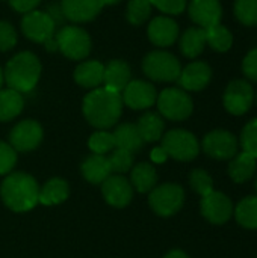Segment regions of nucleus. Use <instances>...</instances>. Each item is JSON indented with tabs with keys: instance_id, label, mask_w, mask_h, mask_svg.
<instances>
[{
	"instance_id": "obj_1",
	"label": "nucleus",
	"mask_w": 257,
	"mask_h": 258,
	"mask_svg": "<svg viewBox=\"0 0 257 258\" xmlns=\"http://www.w3.org/2000/svg\"><path fill=\"white\" fill-rule=\"evenodd\" d=\"M85 119L98 130H106L115 125L123 112V98L120 92L105 86L95 88L86 94L82 103Z\"/></svg>"
},
{
	"instance_id": "obj_2",
	"label": "nucleus",
	"mask_w": 257,
	"mask_h": 258,
	"mask_svg": "<svg viewBox=\"0 0 257 258\" xmlns=\"http://www.w3.org/2000/svg\"><path fill=\"white\" fill-rule=\"evenodd\" d=\"M41 71L42 65L38 56L29 50H24L14 54L6 62L3 68V80L8 88L20 94H27L38 85Z\"/></svg>"
},
{
	"instance_id": "obj_3",
	"label": "nucleus",
	"mask_w": 257,
	"mask_h": 258,
	"mask_svg": "<svg viewBox=\"0 0 257 258\" xmlns=\"http://www.w3.org/2000/svg\"><path fill=\"white\" fill-rule=\"evenodd\" d=\"M0 195L8 209L23 213L32 210L38 204L39 187L32 175L14 172L3 180Z\"/></svg>"
},
{
	"instance_id": "obj_4",
	"label": "nucleus",
	"mask_w": 257,
	"mask_h": 258,
	"mask_svg": "<svg viewBox=\"0 0 257 258\" xmlns=\"http://www.w3.org/2000/svg\"><path fill=\"white\" fill-rule=\"evenodd\" d=\"M58 51L70 60H85L91 50L92 41L89 33L77 24H64L55 33Z\"/></svg>"
},
{
	"instance_id": "obj_5",
	"label": "nucleus",
	"mask_w": 257,
	"mask_h": 258,
	"mask_svg": "<svg viewBox=\"0 0 257 258\" xmlns=\"http://www.w3.org/2000/svg\"><path fill=\"white\" fill-rule=\"evenodd\" d=\"M180 71V60L167 50H153L142 59V73L153 82H177Z\"/></svg>"
},
{
	"instance_id": "obj_6",
	"label": "nucleus",
	"mask_w": 257,
	"mask_h": 258,
	"mask_svg": "<svg viewBox=\"0 0 257 258\" xmlns=\"http://www.w3.org/2000/svg\"><path fill=\"white\" fill-rule=\"evenodd\" d=\"M159 115L171 121H185L194 110L191 95L182 88H167L156 100Z\"/></svg>"
},
{
	"instance_id": "obj_7",
	"label": "nucleus",
	"mask_w": 257,
	"mask_h": 258,
	"mask_svg": "<svg viewBox=\"0 0 257 258\" xmlns=\"http://www.w3.org/2000/svg\"><path fill=\"white\" fill-rule=\"evenodd\" d=\"M168 157H173L179 162H189L194 160L200 153V144L197 138L182 128H174L167 132L162 136V145H161Z\"/></svg>"
},
{
	"instance_id": "obj_8",
	"label": "nucleus",
	"mask_w": 257,
	"mask_h": 258,
	"mask_svg": "<svg viewBox=\"0 0 257 258\" xmlns=\"http://www.w3.org/2000/svg\"><path fill=\"white\" fill-rule=\"evenodd\" d=\"M20 27H21L23 35L29 41L42 44V45L48 42L50 39H53L58 30L55 20L45 11H38V9L23 14Z\"/></svg>"
},
{
	"instance_id": "obj_9",
	"label": "nucleus",
	"mask_w": 257,
	"mask_h": 258,
	"mask_svg": "<svg viewBox=\"0 0 257 258\" xmlns=\"http://www.w3.org/2000/svg\"><path fill=\"white\" fill-rule=\"evenodd\" d=\"M185 203V192L176 183H165L150 192L148 204L151 210L164 218L176 215Z\"/></svg>"
},
{
	"instance_id": "obj_10",
	"label": "nucleus",
	"mask_w": 257,
	"mask_h": 258,
	"mask_svg": "<svg viewBox=\"0 0 257 258\" xmlns=\"http://www.w3.org/2000/svg\"><path fill=\"white\" fill-rule=\"evenodd\" d=\"M253 101H254L253 86L242 79L230 82L223 95V103L226 110L236 116L247 113L253 106Z\"/></svg>"
},
{
	"instance_id": "obj_11",
	"label": "nucleus",
	"mask_w": 257,
	"mask_h": 258,
	"mask_svg": "<svg viewBox=\"0 0 257 258\" xmlns=\"http://www.w3.org/2000/svg\"><path fill=\"white\" fill-rule=\"evenodd\" d=\"M203 151L215 160H230L238 154V139L227 130H212L203 139Z\"/></svg>"
},
{
	"instance_id": "obj_12",
	"label": "nucleus",
	"mask_w": 257,
	"mask_h": 258,
	"mask_svg": "<svg viewBox=\"0 0 257 258\" xmlns=\"http://www.w3.org/2000/svg\"><path fill=\"white\" fill-rule=\"evenodd\" d=\"M123 104L133 110H145L156 104L158 91L153 83L147 80H130L121 92Z\"/></svg>"
},
{
	"instance_id": "obj_13",
	"label": "nucleus",
	"mask_w": 257,
	"mask_h": 258,
	"mask_svg": "<svg viewBox=\"0 0 257 258\" xmlns=\"http://www.w3.org/2000/svg\"><path fill=\"white\" fill-rule=\"evenodd\" d=\"M44 132L38 121L24 119L18 122L9 133V145L15 151H32L42 141Z\"/></svg>"
},
{
	"instance_id": "obj_14",
	"label": "nucleus",
	"mask_w": 257,
	"mask_h": 258,
	"mask_svg": "<svg viewBox=\"0 0 257 258\" xmlns=\"http://www.w3.org/2000/svg\"><path fill=\"white\" fill-rule=\"evenodd\" d=\"M200 210H201V215L211 224L223 225L232 218L233 204L227 195L217 192V190H212L211 194L201 197Z\"/></svg>"
},
{
	"instance_id": "obj_15",
	"label": "nucleus",
	"mask_w": 257,
	"mask_h": 258,
	"mask_svg": "<svg viewBox=\"0 0 257 258\" xmlns=\"http://www.w3.org/2000/svg\"><path fill=\"white\" fill-rule=\"evenodd\" d=\"M180 35L179 24L168 15H159L148 23L147 36L156 47L165 48L173 45Z\"/></svg>"
},
{
	"instance_id": "obj_16",
	"label": "nucleus",
	"mask_w": 257,
	"mask_h": 258,
	"mask_svg": "<svg viewBox=\"0 0 257 258\" xmlns=\"http://www.w3.org/2000/svg\"><path fill=\"white\" fill-rule=\"evenodd\" d=\"M188 14L197 27L208 29L221 23L223 6L220 0H191L188 5Z\"/></svg>"
},
{
	"instance_id": "obj_17",
	"label": "nucleus",
	"mask_w": 257,
	"mask_h": 258,
	"mask_svg": "<svg viewBox=\"0 0 257 258\" xmlns=\"http://www.w3.org/2000/svg\"><path fill=\"white\" fill-rule=\"evenodd\" d=\"M59 3L65 20L71 23L92 21L105 8L103 0H61Z\"/></svg>"
},
{
	"instance_id": "obj_18",
	"label": "nucleus",
	"mask_w": 257,
	"mask_h": 258,
	"mask_svg": "<svg viewBox=\"0 0 257 258\" xmlns=\"http://www.w3.org/2000/svg\"><path fill=\"white\" fill-rule=\"evenodd\" d=\"M211 79H212V68L209 67V63L203 60H195L188 63L185 68H182L177 82L183 91L197 92L204 89L211 83Z\"/></svg>"
},
{
	"instance_id": "obj_19",
	"label": "nucleus",
	"mask_w": 257,
	"mask_h": 258,
	"mask_svg": "<svg viewBox=\"0 0 257 258\" xmlns=\"http://www.w3.org/2000/svg\"><path fill=\"white\" fill-rule=\"evenodd\" d=\"M101 192L106 203L117 209L126 207L133 198V187L123 175H109L101 183Z\"/></svg>"
},
{
	"instance_id": "obj_20",
	"label": "nucleus",
	"mask_w": 257,
	"mask_h": 258,
	"mask_svg": "<svg viewBox=\"0 0 257 258\" xmlns=\"http://www.w3.org/2000/svg\"><path fill=\"white\" fill-rule=\"evenodd\" d=\"M130 80H132V70L126 60L112 59L105 65V74H103L105 88L121 94Z\"/></svg>"
},
{
	"instance_id": "obj_21",
	"label": "nucleus",
	"mask_w": 257,
	"mask_h": 258,
	"mask_svg": "<svg viewBox=\"0 0 257 258\" xmlns=\"http://www.w3.org/2000/svg\"><path fill=\"white\" fill-rule=\"evenodd\" d=\"M105 63L98 60H82L74 70V82L85 89H95L103 86Z\"/></svg>"
},
{
	"instance_id": "obj_22",
	"label": "nucleus",
	"mask_w": 257,
	"mask_h": 258,
	"mask_svg": "<svg viewBox=\"0 0 257 258\" xmlns=\"http://www.w3.org/2000/svg\"><path fill=\"white\" fill-rule=\"evenodd\" d=\"M80 171H82L83 178L92 184L103 183L112 172L108 157L98 156V154H92V156L86 157L80 166Z\"/></svg>"
},
{
	"instance_id": "obj_23",
	"label": "nucleus",
	"mask_w": 257,
	"mask_h": 258,
	"mask_svg": "<svg viewBox=\"0 0 257 258\" xmlns=\"http://www.w3.org/2000/svg\"><path fill=\"white\" fill-rule=\"evenodd\" d=\"M180 51L188 59L198 57L206 47V30L201 27H189L183 32L179 41Z\"/></svg>"
},
{
	"instance_id": "obj_24",
	"label": "nucleus",
	"mask_w": 257,
	"mask_h": 258,
	"mask_svg": "<svg viewBox=\"0 0 257 258\" xmlns=\"http://www.w3.org/2000/svg\"><path fill=\"white\" fill-rule=\"evenodd\" d=\"M256 168L257 159H254L251 154L242 151V153H238L235 157L230 159L229 175L235 183H245L254 175Z\"/></svg>"
},
{
	"instance_id": "obj_25",
	"label": "nucleus",
	"mask_w": 257,
	"mask_h": 258,
	"mask_svg": "<svg viewBox=\"0 0 257 258\" xmlns=\"http://www.w3.org/2000/svg\"><path fill=\"white\" fill-rule=\"evenodd\" d=\"M114 136V142H115V148H123L127 150L129 153H136L142 148L144 141L136 128V124H130V122H124L121 125H118L115 128V132L112 133Z\"/></svg>"
},
{
	"instance_id": "obj_26",
	"label": "nucleus",
	"mask_w": 257,
	"mask_h": 258,
	"mask_svg": "<svg viewBox=\"0 0 257 258\" xmlns=\"http://www.w3.org/2000/svg\"><path fill=\"white\" fill-rule=\"evenodd\" d=\"M136 128L144 142H156V141L162 139V136H164L165 122L159 113L147 112L138 119Z\"/></svg>"
},
{
	"instance_id": "obj_27",
	"label": "nucleus",
	"mask_w": 257,
	"mask_h": 258,
	"mask_svg": "<svg viewBox=\"0 0 257 258\" xmlns=\"http://www.w3.org/2000/svg\"><path fill=\"white\" fill-rule=\"evenodd\" d=\"M68 183L62 178H52L39 189L38 203H41L42 206H56L64 203L68 198Z\"/></svg>"
},
{
	"instance_id": "obj_28",
	"label": "nucleus",
	"mask_w": 257,
	"mask_h": 258,
	"mask_svg": "<svg viewBox=\"0 0 257 258\" xmlns=\"http://www.w3.org/2000/svg\"><path fill=\"white\" fill-rule=\"evenodd\" d=\"M24 107V98L23 94L6 88H0V122L11 121L17 118Z\"/></svg>"
},
{
	"instance_id": "obj_29",
	"label": "nucleus",
	"mask_w": 257,
	"mask_h": 258,
	"mask_svg": "<svg viewBox=\"0 0 257 258\" xmlns=\"http://www.w3.org/2000/svg\"><path fill=\"white\" fill-rule=\"evenodd\" d=\"M130 184L141 194L151 192L156 187L158 183V174L153 165L150 163H138L135 168H132L130 172Z\"/></svg>"
},
{
	"instance_id": "obj_30",
	"label": "nucleus",
	"mask_w": 257,
	"mask_h": 258,
	"mask_svg": "<svg viewBox=\"0 0 257 258\" xmlns=\"http://www.w3.org/2000/svg\"><path fill=\"white\" fill-rule=\"evenodd\" d=\"M204 30H206V44H209L212 50H215L218 53H224L232 48L233 35L226 26L215 24Z\"/></svg>"
},
{
	"instance_id": "obj_31",
	"label": "nucleus",
	"mask_w": 257,
	"mask_h": 258,
	"mask_svg": "<svg viewBox=\"0 0 257 258\" xmlns=\"http://www.w3.org/2000/svg\"><path fill=\"white\" fill-rule=\"evenodd\" d=\"M236 221L248 230H257V195L247 197L235 209Z\"/></svg>"
},
{
	"instance_id": "obj_32",
	"label": "nucleus",
	"mask_w": 257,
	"mask_h": 258,
	"mask_svg": "<svg viewBox=\"0 0 257 258\" xmlns=\"http://www.w3.org/2000/svg\"><path fill=\"white\" fill-rule=\"evenodd\" d=\"M153 6L150 0H129L126 8V18L132 26H142L151 17Z\"/></svg>"
},
{
	"instance_id": "obj_33",
	"label": "nucleus",
	"mask_w": 257,
	"mask_h": 258,
	"mask_svg": "<svg viewBox=\"0 0 257 258\" xmlns=\"http://www.w3.org/2000/svg\"><path fill=\"white\" fill-rule=\"evenodd\" d=\"M88 147L94 154L105 156L115 148L114 136H112V133H109L106 130H98L91 135V138L88 141Z\"/></svg>"
},
{
	"instance_id": "obj_34",
	"label": "nucleus",
	"mask_w": 257,
	"mask_h": 258,
	"mask_svg": "<svg viewBox=\"0 0 257 258\" xmlns=\"http://www.w3.org/2000/svg\"><path fill=\"white\" fill-rule=\"evenodd\" d=\"M235 17L244 26H257V0H235Z\"/></svg>"
},
{
	"instance_id": "obj_35",
	"label": "nucleus",
	"mask_w": 257,
	"mask_h": 258,
	"mask_svg": "<svg viewBox=\"0 0 257 258\" xmlns=\"http://www.w3.org/2000/svg\"><path fill=\"white\" fill-rule=\"evenodd\" d=\"M109 160V166L112 172H127L132 169V163H133V157L132 153H129L127 150L123 148H114L111 153V157H108Z\"/></svg>"
},
{
	"instance_id": "obj_36",
	"label": "nucleus",
	"mask_w": 257,
	"mask_h": 258,
	"mask_svg": "<svg viewBox=\"0 0 257 258\" xmlns=\"http://www.w3.org/2000/svg\"><path fill=\"white\" fill-rule=\"evenodd\" d=\"M189 183L200 197H204L214 190V180L204 169H194L189 175Z\"/></svg>"
},
{
	"instance_id": "obj_37",
	"label": "nucleus",
	"mask_w": 257,
	"mask_h": 258,
	"mask_svg": "<svg viewBox=\"0 0 257 258\" xmlns=\"http://www.w3.org/2000/svg\"><path fill=\"white\" fill-rule=\"evenodd\" d=\"M241 147L245 153L257 159V118L247 122L241 133Z\"/></svg>"
},
{
	"instance_id": "obj_38",
	"label": "nucleus",
	"mask_w": 257,
	"mask_h": 258,
	"mask_svg": "<svg viewBox=\"0 0 257 258\" xmlns=\"http://www.w3.org/2000/svg\"><path fill=\"white\" fill-rule=\"evenodd\" d=\"M18 41V35L15 27L6 21V20H0V51H9L17 45Z\"/></svg>"
},
{
	"instance_id": "obj_39",
	"label": "nucleus",
	"mask_w": 257,
	"mask_h": 258,
	"mask_svg": "<svg viewBox=\"0 0 257 258\" xmlns=\"http://www.w3.org/2000/svg\"><path fill=\"white\" fill-rule=\"evenodd\" d=\"M17 163V151L6 142L0 141V175L9 174Z\"/></svg>"
},
{
	"instance_id": "obj_40",
	"label": "nucleus",
	"mask_w": 257,
	"mask_h": 258,
	"mask_svg": "<svg viewBox=\"0 0 257 258\" xmlns=\"http://www.w3.org/2000/svg\"><path fill=\"white\" fill-rule=\"evenodd\" d=\"M150 3L165 15H179L188 6V0H150Z\"/></svg>"
},
{
	"instance_id": "obj_41",
	"label": "nucleus",
	"mask_w": 257,
	"mask_h": 258,
	"mask_svg": "<svg viewBox=\"0 0 257 258\" xmlns=\"http://www.w3.org/2000/svg\"><path fill=\"white\" fill-rule=\"evenodd\" d=\"M242 73L248 80L257 82V48H253L251 51H248L247 56L244 57Z\"/></svg>"
},
{
	"instance_id": "obj_42",
	"label": "nucleus",
	"mask_w": 257,
	"mask_h": 258,
	"mask_svg": "<svg viewBox=\"0 0 257 258\" xmlns=\"http://www.w3.org/2000/svg\"><path fill=\"white\" fill-rule=\"evenodd\" d=\"M11 5V8L20 14H26L30 12L33 9L38 8V5L41 3V0H5Z\"/></svg>"
},
{
	"instance_id": "obj_43",
	"label": "nucleus",
	"mask_w": 257,
	"mask_h": 258,
	"mask_svg": "<svg viewBox=\"0 0 257 258\" xmlns=\"http://www.w3.org/2000/svg\"><path fill=\"white\" fill-rule=\"evenodd\" d=\"M45 12L55 20V23H56V26L58 24H61L62 21H67L65 20V17H64V12H62V8H61V3H50L48 6H47V9H45Z\"/></svg>"
},
{
	"instance_id": "obj_44",
	"label": "nucleus",
	"mask_w": 257,
	"mask_h": 258,
	"mask_svg": "<svg viewBox=\"0 0 257 258\" xmlns=\"http://www.w3.org/2000/svg\"><path fill=\"white\" fill-rule=\"evenodd\" d=\"M150 157H151V160H153L155 163H164V162H167L168 154L165 153V150H164L162 147H158V148H153Z\"/></svg>"
},
{
	"instance_id": "obj_45",
	"label": "nucleus",
	"mask_w": 257,
	"mask_h": 258,
	"mask_svg": "<svg viewBox=\"0 0 257 258\" xmlns=\"http://www.w3.org/2000/svg\"><path fill=\"white\" fill-rule=\"evenodd\" d=\"M164 258H189L183 251H180V249H173V251H170L167 255Z\"/></svg>"
},
{
	"instance_id": "obj_46",
	"label": "nucleus",
	"mask_w": 257,
	"mask_h": 258,
	"mask_svg": "<svg viewBox=\"0 0 257 258\" xmlns=\"http://www.w3.org/2000/svg\"><path fill=\"white\" fill-rule=\"evenodd\" d=\"M120 2H123V0H103L105 6H112V5H118Z\"/></svg>"
},
{
	"instance_id": "obj_47",
	"label": "nucleus",
	"mask_w": 257,
	"mask_h": 258,
	"mask_svg": "<svg viewBox=\"0 0 257 258\" xmlns=\"http://www.w3.org/2000/svg\"><path fill=\"white\" fill-rule=\"evenodd\" d=\"M3 70H2V67H0V88H2V85H3Z\"/></svg>"
},
{
	"instance_id": "obj_48",
	"label": "nucleus",
	"mask_w": 257,
	"mask_h": 258,
	"mask_svg": "<svg viewBox=\"0 0 257 258\" xmlns=\"http://www.w3.org/2000/svg\"><path fill=\"white\" fill-rule=\"evenodd\" d=\"M256 192H257V178H256Z\"/></svg>"
},
{
	"instance_id": "obj_49",
	"label": "nucleus",
	"mask_w": 257,
	"mask_h": 258,
	"mask_svg": "<svg viewBox=\"0 0 257 258\" xmlns=\"http://www.w3.org/2000/svg\"><path fill=\"white\" fill-rule=\"evenodd\" d=\"M256 98H257V95H256Z\"/></svg>"
}]
</instances>
